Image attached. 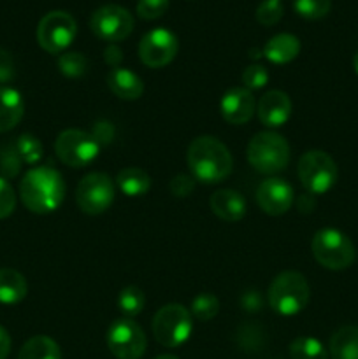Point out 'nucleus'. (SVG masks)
Returning <instances> with one entry per match:
<instances>
[{
  "mask_svg": "<svg viewBox=\"0 0 358 359\" xmlns=\"http://www.w3.org/2000/svg\"><path fill=\"white\" fill-rule=\"evenodd\" d=\"M167 9L168 0H139L137 2V16L146 21L164 16Z\"/></svg>",
  "mask_w": 358,
  "mask_h": 359,
  "instance_id": "nucleus-34",
  "label": "nucleus"
},
{
  "mask_svg": "<svg viewBox=\"0 0 358 359\" xmlns=\"http://www.w3.org/2000/svg\"><path fill=\"white\" fill-rule=\"evenodd\" d=\"M20 198L34 214L55 212L65 198V182L53 167H35L20 182Z\"/></svg>",
  "mask_w": 358,
  "mask_h": 359,
  "instance_id": "nucleus-1",
  "label": "nucleus"
},
{
  "mask_svg": "<svg viewBox=\"0 0 358 359\" xmlns=\"http://www.w3.org/2000/svg\"><path fill=\"white\" fill-rule=\"evenodd\" d=\"M193 330L192 314L179 304H168L153 319V335L160 346L174 349L190 339Z\"/></svg>",
  "mask_w": 358,
  "mask_h": 359,
  "instance_id": "nucleus-7",
  "label": "nucleus"
},
{
  "mask_svg": "<svg viewBox=\"0 0 358 359\" xmlns=\"http://www.w3.org/2000/svg\"><path fill=\"white\" fill-rule=\"evenodd\" d=\"M16 209V193L9 181L0 177V219H6Z\"/></svg>",
  "mask_w": 358,
  "mask_h": 359,
  "instance_id": "nucleus-35",
  "label": "nucleus"
},
{
  "mask_svg": "<svg viewBox=\"0 0 358 359\" xmlns=\"http://www.w3.org/2000/svg\"><path fill=\"white\" fill-rule=\"evenodd\" d=\"M309 283L300 272L286 270L272 280L267 293L270 309L281 316H295L309 304Z\"/></svg>",
  "mask_w": 358,
  "mask_h": 359,
  "instance_id": "nucleus-3",
  "label": "nucleus"
},
{
  "mask_svg": "<svg viewBox=\"0 0 358 359\" xmlns=\"http://www.w3.org/2000/svg\"><path fill=\"white\" fill-rule=\"evenodd\" d=\"M332 359H358V326H343L330 339Z\"/></svg>",
  "mask_w": 358,
  "mask_h": 359,
  "instance_id": "nucleus-22",
  "label": "nucleus"
},
{
  "mask_svg": "<svg viewBox=\"0 0 358 359\" xmlns=\"http://www.w3.org/2000/svg\"><path fill=\"white\" fill-rule=\"evenodd\" d=\"M332 0H295V11L305 20H321L329 14Z\"/></svg>",
  "mask_w": 358,
  "mask_h": 359,
  "instance_id": "nucleus-31",
  "label": "nucleus"
},
{
  "mask_svg": "<svg viewBox=\"0 0 358 359\" xmlns=\"http://www.w3.org/2000/svg\"><path fill=\"white\" fill-rule=\"evenodd\" d=\"M195 189V179L192 175L179 174L171 181V193L178 198H186Z\"/></svg>",
  "mask_w": 358,
  "mask_h": 359,
  "instance_id": "nucleus-36",
  "label": "nucleus"
},
{
  "mask_svg": "<svg viewBox=\"0 0 358 359\" xmlns=\"http://www.w3.org/2000/svg\"><path fill=\"white\" fill-rule=\"evenodd\" d=\"M25 102L18 90L9 86L0 88V133L13 130L23 119Z\"/></svg>",
  "mask_w": 358,
  "mask_h": 359,
  "instance_id": "nucleus-19",
  "label": "nucleus"
},
{
  "mask_svg": "<svg viewBox=\"0 0 358 359\" xmlns=\"http://www.w3.org/2000/svg\"><path fill=\"white\" fill-rule=\"evenodd\" d=\"M263 56L270 63L284 65L295 60L300 53V41L291 34H277L263 46Z\"/></svg>",
  "mask_w": 358,
  "mask_h": 359,
  "instance_id": "nucleus-20",
  "label": "nucleus"
},
{
  "mask_svg": "<svg viewBox=\"0 0 358 359\" xmlns=\"http://www.w3.org/2000/svg\"><path fill=\"white\" fill-rule=\"evenodd\" d=\"M107 347L118 359H140L146 353L144 330L132 318L116 319L107 330Z\"/></svg>",
  "mask_w": 358,
  "mask_h": 359,
  "instance_id": "nucleus-11",
  "label": "nucleus"
},
{
  "mask_svg": "<svg viewBox=\"0 0 358 359\" xmlns=\"http://www.w3.org/2000/svg\"><path fill=\"white\" fill-rule=\"evenodd\" d=\"M353 67H354V72L358 74V53L354 55V58H353Z\"/></svg>",
  "mask_w": 358,
  "mask_h": 359,
  "instance_id": "nucleus-44",
  "label": "nucleus"
},
{
  "mask_svg": "<svg viewBox=\"0 0 358 359\" xmlns=\"http://www.w3.org/2000/svg\"><path fill=\"white\" fill-rule=\"evenodd\" d=\"M104 60L105 63H109V65H112L116 69V67H119V63H121L123 51L116 44H109V48H105L104 51Z\"/></svg>",
  "mask_w": 358,
  "mask_h": 359,
  "instance_id": "nucleus-40",
  "label": "nucleus"
},
{
  "mask_svg": "<svg viewBox=\"0 0 358 359\" xmlns=\"http://www.w3.org/2000/svg\"><path fill=\"white\" fill-rule=\"evenodd\" d=\"M283 4L281 0H263L256 9V20L260 25L272 27L283 18Z\"/></svg>",
  "mask_w": 358,
  "mask_h": 359,
  "instance_id": "nucleus-32",
  "label": "nucleus"
},
{
  "mask_svg": "<svg viewBox=\"0 0 358 359\" xmlns=\"http://www.w3.org/2000/svg\"><path fill=\"white\" fill-rule=\"evenodd\" d=\"M107 86L116 97L123 100H137L144 93L142 79L135 72L123 67L111 69V72L107 74Z\"/></svg>",
  "mask_w": 358,
  "mask_h": 359,
  "instance_id": "nucleus-18",
  "label": "nucleus"
},
{
  "mask_svg": "<svg viewBox=\"0 0 358 359\" xmlns=\"http://www.w3.org/2000/svg\"><path fill=\"white\" fill-rule=\"evenodd\" d=\"M16 70H14V60L7 49L0 48V84H6L14 79Z\"/></svg>",
  "mask_w": 358,
  "mask_h": 359,
  "instance_id": "nucleus-37",
  "label": "nucleus"
},
{
  "mask_svg": "<svg viewBox=\"0 0 358 359\" xmlns=\"http://www.w3.org/2000/svg\"><path fill=\"white\" fill-rule=\"evenodd\" d=\"M209 205L213 212L216 214L220 219L227 221V223H235L241 221L246 216V200L235 189H220L214 193L209 200Z\"/></svg>",
  "mask_w": 358,
  "mask_h": 359,
  "instance_id": "nucleus-17",
  "label": "nucleus"
},
{
  "mask_svg": "<svg viewBox=\"0 0 358 359\" xmlns=\"http://www.w3.org/2000/svg\"><path fill=\"white\" fill-rule=\"evenodd\" d=\"M21 156L18 154L14 142H7L0 146V172H2L4 179H13L20 174L21 170Z\"/></svg>",
  "mask_w": 358,
  "mask_h": 359,
  "instance_id": "nucleus-29",
  "label": "nucleus"
},
{
  "mask_svg": "<svg viewBox=\"0 0 358 359\" xmlns=\"http://www.w3.org/2000/svg\"><path fill=\"white\" fill-rule=\"evenodd\" d=\"M220 312V302L213 293H199L192 300V307H190V314L199 321H211Z\"/></svg>",
  "mask_w": 358,
  "mask_h": 359,
  "instance_id": "nucleus-26",
  "label": "nucleus"
},
{
  "mask_svg": "<svg viewBox=\"0 0 358 359\" xmlns=\"http://www.w3.org/2000/svg\"><path fill=\"white\" fill-rule=\"evenodd\" d=\"M298 179L311 195H325L337 182V165L325 151L312 149L302 154L297 167Z\"/></svg>",
  "mask_w": 358,
  "mask_h": 359,
  "instance_id": "nucleus-6",
  "label": "nucleus"
},
{
  "mask_svg": "<svg viewBox=\"0 0 358 359\" xmlns=\"http://www.w3.org/2000/svg\"><path fill=\"white\" fill-rule=\"evenodd\" d=\"M311 249L316 262L329 270H344L354 262L353 242L336 228H323L316 231Z\"/></svg>",
  "mask_w": 358,
  "mask_h": 359,
  "instance_id": "nucleus-5",
  "label": "nucleus"
},
{
  "mask_svg": "<svg viewBox=\"0 0 358 359\" xmlns=\"http://www.w3.org/2000/svg\"><path fill=\"white\" fill-rule=\"evenodd\" d=\"M11 353V337L6 328L0 326V359H7Z\"/></svg>",
  "mask_w": 358,
  "mask_h": 359,
  "instance_id": "nucleus-41",
  "label": "nucleus"
},
{
  "mask_svg": "<svg viewBox=\"0 0 358 359\" xmlns=\"http://www.w3.org/2000/svg\"><path fill=\"white\" fill-rule=\"evenodd\" d=\"M248 161L260 174H277L290 163V144L276 132L256 133L248 144Z\"/></svg>",
  "mask_w": 358,
  "mask_h": 359,
  "instance_id": "nucleus-4",
  "label": "nucleus"
},
{
  "mask_svg": "<svg viewBox=\"0 0 358 359\" xmlns=\"http://www.w3.org/2000/svg\"><path fill=\"white\" fill-rule=\"evenodd\" d=\"M76 20L65 11H51L46 14L37 27V42L44 51L60 55L76 39Z\"/></svg>",
  "mask_w": 358,
  "mask_h": 359,
  "instance_id": "nucleus-10",
  "label": "nucleus"
},
{
  "mask_svg": "<svg viewBox=\"0 0 358 359\" xmlns=\"http://www.w3.org/2000/svg\"><path fill=\"white\" fill-rule=\"evenodd\" d=\"M18 359H62V351L53 339L37 335L25 342Z\"/></svg>",
  "mask_w": 358,
  "mask_h": 359,
  "instance_id": "nucleus-24",
  "label": "nucleus"
},
{
  "mask_svg": "<svg viewBox=\"0 0 358 359\" xmlns=\"http://www.w3.org/2000/svg\"><path fill=\"white\" fill-rule=\"evenodd\" d=\"M14 146H16L18 154L21 156L23 163L27 165L39 163V160L42 158V153H44L41 140L35 135H32V133H23V135L18 137L14 140Z\"/></svg>",
  "mask_w": 358,
  "mask_h": 359,
  "instance_id": "nucleus-28",
  "label": "nucleus"
},
{
  "mask_svg": "<svg viewBox=\"0 0 358 359\" xmlns=\"http://www.w3.org/2000/svg\"><path fill=\"white\" fill-rule=\"evenodd\" d=\"M154 359H179V358L172 356V354H161V356H157Z\"/></svg>",
  "mask_w": 358,
  "mask_h": 359,
  "instance_id": "nucleus-43",
  "label": "nucleus"
},
{
  "mask_svg": "<svg viewBox=\"0 0 358 359\" xmlns=\"http://www.w3.org/2000/svg\"><path fill=\"white\" fill-rule=\"evenodd\" d=\"M288 351L291 359H329V351L314 337H297Z\"/></svg>",
  "mask_w": 358,
  "mask_h": 359,
  "instance_id": "nucleus-25",
  "label": "nucleus"
},
{
  "mask_svg": "<svg viewBox=\"0 0 358 359\" xmlns=\"http://www.w3.org/2000/svg\"><path fill=\"white\" fill-rule=\"evenodd\" d=\"M241 305L244 311L258 312L260 307H262V294L255 290L246 291V293L241 297Z\"/></svg>",
  "mask_w": 358,
  "mask_h": 359,
  "instance_id": "nucleus-39",
  "label": "nucleus"
},
{
  "mask_svg": "<svg viewBox=\"0 0 358 359\" xmlns=\"http://www.w3.org/2000/svg\"><path fill=\"white\" fill-rule=\"evenodd\" d=\"M242 83H244V86L248 88L249 91L260 90V88H263L269 83V72H267L265 67L258 65V63L249 65L248 69L242 72Z\"/></svg>",
  "mask_w": 358,
  "mask_h": 359,
  "instance_id": "nucleus-33",
  "label": "nucleus"
},
{
  "mask_svg": "<svg viewBox=\"0 0 358 359\" xmlns=\"http://www.w3.org/2000/svg\"><path fill=\"white\" fill-rule=\"evenodd\" d=\"M256 111L255 98L248 88H232L221 97L220 112L230 125H244Z\"/></svg>",
  "mask_w": 358,
  "mask_h": 359,
  "instance_id": "nucleus-16",
  "label": "nucleus"
},
{
  "mask_svg": "<svg viewBox=\"0 0 358 359\" xmlns=\"http://www.w3.org/2000/svg\"><path fill=\"white\" fill-rule=\"evenodd\" d=\"M179 41L167 28H154L147 32L139 42V56L144 65L151 69H160L168 65L175 58Z\"/></svg>",
  "mask_w": 358,
  "mask_h": 359,
  "instance_id": "nucleus-13",
  "label": "nucleus"
},
{
  "mask_svg": "<svg viewBox=\"0 0 358 359\" xmlns=\"http://www.w3.org/2000/svg\"><path fill=\"white\" fill-rule=\"evenodd\" d=\"M116 188L112 179L102 172L84 175L76 189V203L84 214L98 216L105 212L114 202Z\"/></svg>",
  "mask_w": 358,
  "mask_h": 359,
  "instance_id": "nucleus-9",
  "label": "nucleus"
},
{
  "mask_svg": "<svg viewBox=\"0 0 358 359\" xmlns=\"http://www.w3.org/2000/svg\"><path fill=\"white\" fill-rule=\"evenodd\" d=\"M100 144L91 133L83 130H63L55 142V153L63 165L70 168H84L97 160Z\"/></svg>",
  "mask_w": 358,
  "mask_h": 359,
  "instance_id": "nucleus-8",
  "label": "nucleus"
},
{
  "mask_svg": "<svg viewBox=\"0 0 358 359\" xmlns=\"http://www.w3.org/2000/svg\"><path fill=\"white\" fill-rule=\"evenodd\" d=\"M28 293L27 279L14 269H0V304L16 305Z\"/></svg>",
  "mask_w": 358,
  "mask_h": 359,
  "instance_id": "nucleus-21",
  "label": "nucleus"
},
{
  "mask_svg": "<svg viewBox=\"0 0 358 359\" xmlns=\"http://www.w3.org/2000/svg\"><path fill=\"white\" fill-rule=\"evenodd\" d=\"M116 184L130 198L144 196L151 188V177L139 167L123 168L116 177Z\"/></svg>",
  "mask_w": 358,
  "mask_h": 359,
  "instance_id": "nucleus-23",
  "label": "nucleus"
},
{
  "mask_svg": "<svg viewBox=\"0 0 358 359\" xmlns=\"http://www.w3.org/2000/svg\"><path fill=\"white\" fill-rule=\"evenodd\" d=\"M186 158L192 177L202 184H218L225 181L234 168V160L228 147L211 135L193 139Z\"/></svg>",
  "mask_w": 358,
  "mask_h": 359,
  "instance_id": "nucleus-2",
  "label": "nucleus"
},
{
  "mask_svg": "<svg viewBox=\"0 0 358 359\" xmlns=\"http://www.w3.org/2000/svg\"><path fill=\"white\" fill-rule=\"evenodd\" d=\"M90 28L98 39L107 41L111 44L125 41L133 30V16L116 4L102 6L91 14Z\"/></svg>",
  "mask_w": 358,
  "mask_h": 359,
  "instance_id": "nucleus-12",
  "label": "nucleus"
},
{
  "mask_svg": "<svg viewBox=\"0 0 358 359\" xmlns=\"http://www.w3.org/2000/svg\"><path fill=\"white\" fill-rule=\"evenodd\" d=\"M91 135L95 137V140H97L100 146H104V144H109L112 139H114V126L107 121H98L93 125V132H91Z\"/></svg>",
  "mask_w": 358,
  "mask_h": 359,
  "instance_id": "nucleus-38",
  "label": "nucleus"
},
{
  "mask_svg": "<svg viewBox=\"0 0 358 359\" xmlns=\"http://www.w3.org/2000/svg\"><path fill=\"white\" fill-rule=\"evenodd\" d=\"M314 195H311V193H307V195H302L300 198L297 200V207L300 212H311L312 209H314V198H312Z\"/></svg>",
  "mask_w": 358,
  "mask_h": 359,
  "instance_id": "nucleus-42",
  "label": "nucleus"
},
{
  "mask_svg": "<svg viewBox=\"0 0 358 359\" xmlns=\"http://www.w3.org/2000/svg\"><path fill=\"white\" fill-rule=\"evenodd\" d=\"M146 305V297H144L142 290L137 286H128L121 290L118 297V309L126 316V318H133V316L140 314Z\"/></svg>",
  "mask_w": 358,
  "mask_h": 359,
  "instance_id": "nucleus-27",
  "label": "nucleus"
},
{
  "mask_svg": "<svg viewBox=\"0 0 358 359\" xmlns=\"http://www.w3.org/2000/svg\"><path fill=\"white\" fill-rule=\"evenodd\" d=\"M291 111H293V104L290 97L279 90H270L263 93L256 105L260 123L267 128H279L286 125L288 119L291 118Z\"/></svg>",
  "mask_w": 358,
  "mask_h": 359,
  "instance_id": "nucleus-15",
  "label": "nucleus"
},
{
  "mask_svg": "<svg viewBox=\"0 0 358 359\" xmlns=\"http://www.w3.org/2000/svg\"><path fill=\"white\" fill-rule=\"evenodd\" d=\"M58 69L65 77L77 79L86 74L88 60L81 53H63L58 58Z\"/></svg>",
  "mask_w": 358,
  "mask_h": 359,
  "instance_id": "nucleus-30",
  "label": "nucleus"
},
{
  "mask_svg": "<svg viewBox=\"0 0 358 359\" xmlns=\"http://www.w3.org/2000/svg\"><path fill=\"white\" fill-rule=\"evenodd\" d=\"M293 188L284 179L269 177L260 182L256 189V202L269 216H281L293 205Z\"/></svg>",
  "mask_w": 358,
  "mask_h": 359,
  "instance_id": "nucleus-14",
  "label": "nucleus"
}]
</instances>
